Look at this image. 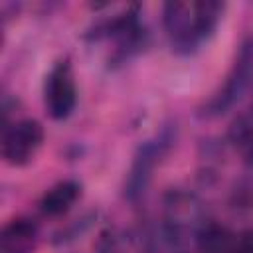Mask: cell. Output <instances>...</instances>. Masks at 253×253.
I'll list each match as a JSON object with an SVG mask.
<instances>
[{
	"instance_id": "cell-1",
	"label": "cell",
	"mask_w": 253,
	"mask_h": 253,
	"mask_svg": "<svg viewBox=\"0 0 253 253\" xmlns=\"http://www.w3.org/2000/svg\"><path fill=\"white\" fill-rule=\"evenodd\" d=\"M42 138H43V130L38 121H32V119L20 121L18 125H14L4 132L2 154L6 162L14 166L26 164L42 144Z\"/></svg>"
},
{
	"instance_id": "cell-2",
	"label": "cell",
	"mask_w": 253,
	"mask_h": 253,
	"mask_svg": "<svg viewBox=\"0 0 253 253\" xmlns=\"http://www.w3.org/2000/svg\"><path fill=\"white\" fill-rule=\"evenodd\" d=\"M45 107L49 117L55 121L69 117L75 107V85L65 63H59L45 81Z\"/></svg>"
},
{
	"instance_id": "cell-3",
	"label": "cell",
	"mask_w": 253,
	"mask_h": 253,
	"mask_svg": "<svg viewBox=\"0 0 253 253\" xmlns=\"http://www.w3.org/2000/svg\"><path fill=\"white\" fill-rule=\"evenodd\" d=\"M253 77V42H249L243 49L241 55L235 63V69L229 77V81L225 83V89L219 93V97L213 101L211 111L213 113H223L235 99H239V95L245 91V87L249 85Z\"/></svg>"
},
{
	"instance_id": "cell-4",
	"label": "cell",
	"mask_w": 253,
	"mask_h": 253,
	"mask_svg": "<svg viewBox=\"0 0 253 253\" xmlns=\"http://www.w3.org/2000/svg\"><path fill=\"white\" fill-rule=\"evenodd\" d=\"M160 146H162V142H148L138 150L134 164L130 168L128 180H126V196L128 198H134L136 194H140L144 190V186L150 178V170L160 154Z\"/></svg>"
},
{
	"instance_id": "cell-5",
	"label": "cell",
	"mask_w": 253,
	"mask_h": 253,
	"mask_svg": "<svg viewBox=\"0 0 253 253\" xmlns=\"http://www.w3.org/2000/svg\"><path fill=\"white\" fill-rule=\"evenodd\" d=\"M36 227L26 219H14L2 231V251L4 253H28Z\"/></svg>"
},
{
	"instance_id": "cell-6",
	"label": "cell",
	"mask_w": 253,
	"mask_h": 253,
	"mask_svg": "<svg viewBox=\"0 0 253 253\" xmlns=\"http://www.w3.org/2000/svg\"><path fill=\"white\" fill-rule=\"evenodd\" d=\"M79 186L75 182H61L53 186L43 198H42V211L45 215H59L69 210V206L77 200Z\"/></svg>"
},
{
	"instance_id": "cell-7",
	"label": "cell",
	"mask_w": 253,
	"mask_h": 253,
	"mask_svg": "<svg viewBox=\"0 0 253 253\" xmlns=\"http://www.w3.org/2000/svg\"><path fill=\"white\" fill-rule=\"evenodd\" d=\"M229 237L223 229H217V227H211L210 231L204 233L202 237V249L206 253H225L229 249Z\"/></svg>"
}]
</instances>
